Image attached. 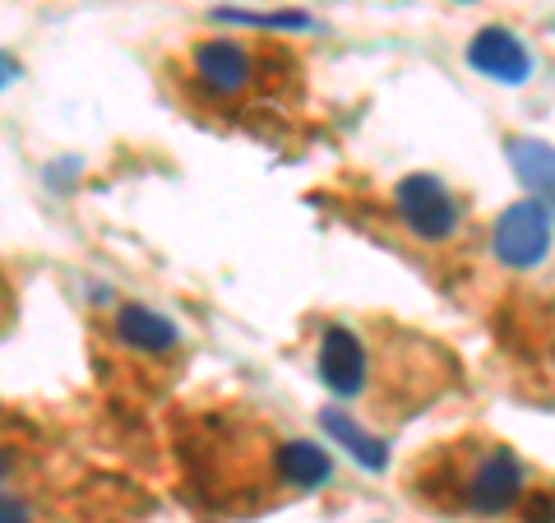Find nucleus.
<instances>
[{
  "label": "nucleus",
  "mask_w": 555,
  "mask_h": 523,
  "mask_svg": "<svg viewBox=\"0 0 555 523\" xmlns=\"http://www.w3.org/2000/svg\"><path fill=\"white\" fill-rule=\"evenodd\" d=\"M430 477H444L449 486H459V505L477 514H505L528 492L524 463H518L509 445H481L477 455H454Z\"/></svg>",
  "instance_id": "f257e3e1"
},
{
  "label": "nucleus",
  "mask_w": 555,
  "mask_h": 523,
  "mask_svg": "<svg viewBox=\"0 0 555 523\" xmlns=\"http://www.w3.org/2000/svg\"><path fill=\"white\" fill-rule=\"evenodd\" d=\"M393 208L403 218V228L422 241H449L463 222L459 200L444 190V181L426 177V171H412V177L393 186Z\"/></svg>",
  "instance_id": "f03ea898"
},
{
  "label": "nucleus",
  "mask_w": 555,
  "mask_h": 523,
  "mask_svg": "<svg viewBox=\"0 0 555 523\" xmlns=\"http://www.w3.org/2000/svg\"><path fill=\"white\" fill-rule=\"evenodd\" d=\"M551 214L537 200H518L491 228V251L505 269H537L551 255Z\"/></svg>",
  "instance_id": "7ed1b4c3"
},
{
  "label": "nucleus",
  "mask_w": 555,
  "mask_h": 523,
  "mask_svg": "<svg viewBox=\"0 0 555 523\" xmlns=\"http://www.w3.org/2000/svg\"><path fill=\"white\" fill-rule=\"evenodd\" d=\"M320 385L334 390L338 398H357L371 385V353L357 329L334 324L320 339Z\"/></svg>",
  "instance_id": "20e7f679"
},
{
  "label": "nucleus",
  "mask_w": 555,
  "mask_h": 523,
  "mask_svg": "<svg viewBox=\"0 0 555 523\" xmlns=\"http://www.w3.org/2000/svg\"><path fill=\"white\" fill-rule=\"evenodd\" d=\"M190 65L204 79L208 93L218 98H241L255 84V56L236 38H204L190 51Z\"/></svg>",
  "instance_id": "39448f33"
},
{
  "label": "nucleus",
  "mask_w": 555,
  "mask_h": 523,
  "mask_svg": "<svg viewBox=\"0 0 555 523\" xmlns=\"http://www.w3.org/2000/svg\"><path fill=\"white\" fill-rule=\"evenodd\" d=\"M467 65L477 69V75L486 79H495V84H524L532 75V56H528V47L514 38L509 28H481L473 42H467Z\"/></svg>",
  "instance_id": "423d86ee"
},
{
  "label": "nucleus",
  "mask_w": 555,
  "mask_h": 523,
  "mask_svg": "<svg viewBox=\"0 0 555 523\" xmlns=\"http://www.w3.org/2000/svg\"><path fill=\"white\" fill-rule=\"evenodd\" d=\"M509 163L518 171V181L532 190V200L555 218V149L546 144V139L514 135L509 139Z\"/></svg>",
  "instance_id": "0eeeda50"
},
{
  "label": "nucleus",
  "mask_w": 555,
  "mask_h": 523,
  "mask_svg": "<svg viewBox=\"0 0 555 523\" xmlns=\"http://www.w3.org/2000/svg\"><path fill=\"white\" fill-rule=\"evenodd\" d=\"M273 473L278 482H287L292 492H315L334 477V459L328 449H320L315 441H287L273 449Z\"/></svg>",
  "instance_id": "6e6552de"
},
{
  "label": "nucleus",
  "mask_w": 555,
  "mask_h": 523,
  "mask_svg": "<svg viewBox=\"0 0 555 523\" xmlns=\"http://www.w3.org/2000/svg\"><path fill=\"white\" fill-rule=\"evenodd\" d=\"M116 339L134 347V353H171V347L181 343V329L167 316H158V310L130 302L116 310Z\"/></svg>",
  "instance_id": "1a4fd4ad"
},
{
  "label": "nucleus",
  "mask_w": 555,
  "mask_h": 523,
  "mask_svg": "<svg viewBox=\"0 0 555 523\" xmlns=\"http://www.w3.org/2000/svg\"><path fill=\"white\" fill-rule=\"evenodd\" d=\"M320 422H324V431L334 435V441L347 449V455H352L361 468H371V473H379V468L389 463V449H385V441H379V435H371V431H361L352 417L347 412H338V408H324L320 412Z\"/></svg>",
  "instance_id": "9d476101"
},
{
  "label": "nucleus",
  "mask_w": 555,
  "mask_h": 523,
  "mask_svg": "<svg viewBox=\"0 0 555 523\" xmlns=\"http://www.w3.org/2000/svg\"><path fill=\"white\" fill-rule=\"evenodd\" d=\"M218 20H228V24H250V28H292V33H306V28H315V20L310 14H246V10H218Z\"/></svg>",
  "instance_id": "9b49d317"
},
{
  "label": "nucleus",
  "mask_w": 555,
  "mask_h": 523,
  "mask_svg": "<svg viewBox=\"0 0 555 523\" xmlns=\"http://www.w3.org/2000/svg\"><path fill=\"white\" fill-rule=\"evenodd\" d=\"M528 523H555V496H551V492H537V496H532Z\"/></svg>",
  "instance_id": "f8f14e48"
},
{
  "label": "nucleus",
  "mask_w": 555,
  "mask_h": 523,
  "mask_svg": "<svg viewBox=\"0 0 555 523\" xmlns=\"http://www.w3.org/2000/svg\"><path fill=\"white\" fill-rule=\"evenodd\" d=\"M0 523H28V505L20 496H5L0 492Z\"/></svg>",
  "instance_id": "ddd939ff"
},
{
  "label": "nucleus",
  "mask_w": 555,
  "mask_h": 523,
  "mask_svg": "<svg viewBox=\"0 0 555 523\" xmlns=\"http://www.w3.org/2000/svg\"><path fill=\"white\" fill-rule=\"evenodd\" d=\"M14 79H20V61H14V56H5V51H0V89H10Z\"/></svg>",
  "instance_id": "4468645a"
},
{
  "label": "nucleus",
  "mask_w": 555,
  "mask_h": 523,
  "mask_svg": "<svg viewBox=\"0 0 555 523\" xmlns=\"http://www.w3.org/2000/svg\"><path fill=\"white\" fill-rule=\"evenodd\" d=\"M10 473V463H5V455H0V477H5Z\"/></svg>",
  "instance_id": "2eb2a0df"
}]
</instances>
